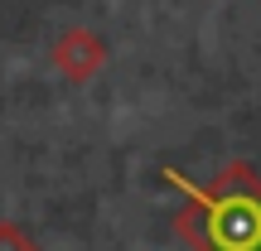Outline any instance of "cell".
Masks as SVG:
<instances>
[{
	"label": "cell",
	"mask_w": 261,
	"mask_h": 251,
	"mask_svg": "<svg viewBox=\"0 0 261 251\" xmlns=\"http://www.w3.org/2000/svg\"><path fill=\"white\" fill-rule=\"evenodd\" d=\"M0 251H34V246H29L15 227H0Z\"/></svg>",
	"instance_id": "obj_2"
},
{
	"label": "cell",
	"mask_w": 261,
	"mask_h": 251,
	"mask_svg": "<svg viewBox=\"0 0 261 251\" xmlns=\"http://www.w3.org/2000/svg\"><path fill=\"white\" fill-rule=\"evenodd\" d=\"M165 179L198 203V213L184 217V232L198 251H261V179L252 169L232 164L208 188L174 169H165Z\"/></svg>",
	"instance_id": "obj_1"
}]
</instances>
